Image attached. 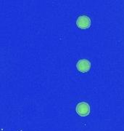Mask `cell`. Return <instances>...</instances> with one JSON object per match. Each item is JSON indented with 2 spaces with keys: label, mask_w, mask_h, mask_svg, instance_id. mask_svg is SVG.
I'll list each match as a JSON object with an SVG mask.
<instances>
[{
  "label": "cell",
  "mask_w": 124,
  "mask_h": 131,
  "mask_svg": "<svg viewBox=\"0 0 124 131\" xmlns=\"http://www.w3.org/2000/svg\"><path fill=\"white\" fill-rule=\"evenodd\" d=\"M76 25L81 29H86L91 26V20L86 15L79 16L76 20Z\"/></svg>",
  "instance_id": "obj_2"
},
{
  "label": "cell",
  "mask_w": 124,
  "mask_h": 131,
  "mask_svg": "<svg viewBox=\"0 0 124 131\" xmlns=\"http://www.w3.org/2000/svg\"><path fill=\"white\" fill-rule=\"evenodd\" d=\"M76 112L81 117H86L90 113V106L86 102H81L76 106Z\"/></svg>",
  "instance_id": "obj_1"
},
{
  "label": "cell",
  "mask_w": 124,
  "mask_h": 131,
  "mask_svg": "<svg viewBox=\"0 0 124 131\" xmlns=\"http://www.w3.org/2000/svg\"><path fill=\"white\" fill-rule=\"evenodd\" d=\"M76 67L78 69V70L82 73H85L89 71L91 68V63L88 60L86 59H81L80 61H78Z\"/></svg>",
  "instance_id": "obj_3"
}]
</instances>
